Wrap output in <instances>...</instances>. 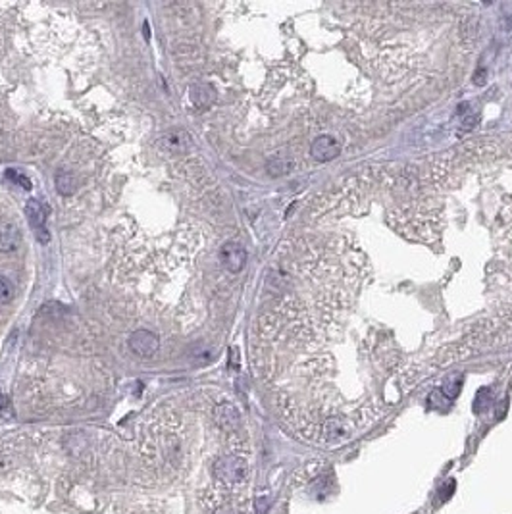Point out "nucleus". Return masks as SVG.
<instances>
[{
	"label": "nucleus",
	"mask_w": 512,
	"mask_h": 514,
	"mask_svg": "<svg viewBox=\"0 0 512 514\" xmlns=\"http://www.w3.org/2000/svg\"><path fill=\"white\" fill-rule=\"evenodd\" d=\"M129 349L142 358H151L160 349V339L149 330H137L129 335Z\"/></svg>",
	"instance_id": "2"
},
{
	"label": "nucleus",
	"mask_w": 512,
	"mask_h": 514,
	"mask_svg": "<svg viewBox=\"0 0 512 514\" xmlns=\"http://www.w3.org/2000/svg\"><path fill=\"white\" fill-rule=\"evenodd\" d=\"M191 144V135L185 129H170L158 139V149L166 154H185Z\"/></svg>",
	"instance_id": "4"
},
{
	"label": "nucleus",
	"mask_w": 512,
	"mask_h": 514,
	"mask_svg": "<svg viewBox=\"0 0 512 514\" xmlns=\"http://www.w3.org/2000/svg\"><path fill=\"white\" fill-rule=\"evenodd\" d=\"M14 299V286L8 277L0 276V305H8Z\"/></svg>",
	"instance_id": "11"
},
{
	"label": "nucleus",
	"mask_w": 512,
	"mask_h": 514,
	"mask_svg": "<svg viewBox=\"0 0 512 514\" xmlns=\"http://www.w3.org/2000/svg\"><path fill=\"white\" fill-rule=\"evenodd\" d=\"M247 462L235 455L220 457L214 462V476L218 478L222 484H241L247 478Z\"/></svg>",
	"instance_id": "1"
},
{
	"label": "nucleus",
	"mask_w": 512,
	"mask_h": 514,
	"mask_svg": "<svg viewBox=\"0 0 512 514\" xmlns=\"http://www.w3.org/2000/svg\"><path fill=\"white\" fill-rule=\"evenodd\" d=\"M25 214H28L29 224L33 226L35 229V233H37V237L41 243H47L48 241V233L47 228H45V222H47V212L43 208V204L39 202V200H29L28 204H25Z\"/></svg>",
	"instance_id": "6"
},
{
	"label": "nucleus",
	"mask_w": 512,
	"mask_h": 514,
	"mask_svg": "<svg viewBox=\"0 0 512 514\" xmlns=\"http://www.w3.org/2000/svg\"><path fill=\"white\" fill-rule=\"evenodd\" d=\"M293 168V162L285 160V158H275L272 162L268 164V170L272 175H284V173H289Z\"/></svg>",
	"instance_id": "12"
},
{
	"label": "nucleus",
	"mask_w": 512,
	"mask_h": 514,
	"mask_svg": "<svg viewBox=\"0 0 512 514\" xmlns=\"http://www.w3.org/2000/svg\"><path fill=\"white\" fill-rule=\"evenodd\" d=\"M339 153H341V143L332 135H322V137L314 139V143L310 144V154L318 162L333 160L339 156Z\"/></svg>",
	"instance_id": "5"
},
{
	"label": "nucleus",
	"mask_w": 512,
	"mask_h": 514,
	"mask_svg": "<svg viewBox=\"0 0 512 514\" xmlns=\"http://www.w3.org/2000/svg\"><path fill=\"white\" fill-rule=\"evenodd\" d=\"M220 260L224 268L231 272V274H239L245 264H247V250L241 243H235V241H229L226 243L222 250H220Z\"/></svg>",
	"instance_id": "3"
},
{
	"label": "nucleus",
	"mask_w": 512,
	"mask_h": 514,
	"mask_svg": "<svg viewBox=\"0 0 512 514\" xmlns=\"http://www.w3.org/2000/svg\"><path fill=\"white\" fill-rule=\"evenodd\" d=\"M19 229L14 222H2L0 224V253H10L18 247Z\"/></svg>",
	"instance_id": "8"
},
{
	"label": "nucleus",
	"mask_w": 512,
	"mask_h": 514,
	"mask_svg": "<svg viewBox=\"0 0 512 514\" xmlns=\"http://www.w3.org/2000/svg\"><path fill=\"white\" fill-rule=\"evenodd\" d=\"M214 416H216V422H218L220 428H224L226 431H233L235 428H239L241 424V416H239V410L229 405V403H224V405H218L216 410H214Z\"/></svg>",
	"instance_id": "7"
},
{
	"label": "nucleus",
	"mask_w": 512,
	"mask_h": 514,
	"mask_svg": "<svg viewBox=\"0 0 512 514\" xmlns=\"http://www.w3.org/2000/svg\"><path fill=\"white\" fill-rule=\"evenodd\" d=\"M189 95L193 105L199 106V108H209L214 103V98H216V91L210 85H206V83H199V85L191 87Z\"/></svg>",
	"instance_id": "9"
},
{
	"label": "nucleus",
	"mask_w": 512,
	"mask_h": 514,
	"mask_svg": "<svg viewBox=\"0 0 512 514\" xmlns=\"http://www.w3.org/2000/svg\"><path fill=\"white\" fill-rule=\"evenodd\" d=\"M56 191L64 197H70L76 193V178L70 171H60L56 173Z\"/></svg>",
	"instance_id": "10"
}]
</instances>
